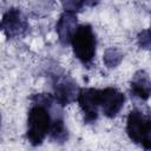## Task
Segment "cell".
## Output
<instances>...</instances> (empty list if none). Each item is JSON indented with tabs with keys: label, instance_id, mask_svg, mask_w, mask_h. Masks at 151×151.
Returning a JSON list of instances; mask_svg holds the SVG:
<instances>
[{
	"label": "cell",
	"instance_id": "6da1fadb",
	"mask_svg": "<svg viewBox=\"0 0 151 151\" xmlns=\"http://www.w3.org/2000/svg\"><path fill=\"white\" fill-rule=\"evenodd\" d=\"M31 106L27 112L26 138L33 146L40 145L50 136L54 123L64 118L60 106L50 93H37L31 96Z\"/></svg>",
	"mask_w": 151,
	"mask_h": 151
},
{
	"label": "cell",
	"instance_id": "7a4b0ae2",
	"mask_svg": "<svg viewBox=\"0 0 151 151\" xmlns=\"http://www.w3.org/2000/svg\"><path fill=\"white\" fill-rule=\"evenodd\" d=\"M74 57L86 67L92 65L96 57L97 38L90 24H81L72 35L71 44Z\"/></svg>",
	"mask_w": 151,
	"mask_h": 151
},
{
	"label": "cell",
	"instance_id": "3957f363",
	"mask_svg": "<svg viewBox=\"0 0 151 151\" xmlns=\"http://www.w3.org/2000/svg\"><path fill=\"white\" fill-rule=\"evenodd\" d=\"M126 133L132 143L145 151H151V117L138 109L129 112L126 118Z\"/></svg>",
	"mask_w": 151,
	"mask_h": 151
},
{
	"label": "cell",
	"instance_id": "277c9868",
	"mask_svg": "<svg viewBox=\"0 0 151 151\" xmlns=\"http://www.w3.org/2000/svg\"><path fill=\"white\" fill-rule=\"evenodd\" d=\"M53 97L60 106H66L77 100L79 90L77 83L65 73H51Z\"/></svg>",
	"mask_w": 151,
	"mask_h": 151
},
{
	"label": "cell",
	"instance_id": "5b68a950",
	"mask_svg": "<svg viewBox=\"0 0 151 151\" xmlns=\"http://www.w3.org/2000/svg\"><path fill=\"white\" fill-rule=\"evenodd\" d=\"M98 105L101 113L107 118L118 116L125 103V94L113 86L98 88Z\"/></svg>",
	"mask_w": 151,
	"mask_h": 151
},
{
	"label": "cell",
	"instance_id": "8992f818",
	"mask_svg": "<svg viewBox=\"0 0 151 151\" xmlns=\"http://www.w3.org/2000/svg\"><path fill=\"white\" fill-rule=\"evenodd\" d=\"M0 28L2 33L9 38H21L24 37L29 28L28 21L25 17V14L19 8H9L6 13H4Z\"/></svg>",
	"mask_w": 151,
	"mask_h": 151
},
{
	"label": "cell",
	"instance_id": "52a82bcc",
	"mask_svg": "<svg viewBox=\"0 0 151 151\" xmlns=\"http://www.w3.org/2000/svg\"><path fill=\"white\" fill-rule=\"evenodd\" d=\"M98 88L94 87H83L79 90L77 101L81 110L84 122L86 124H92L98 119L99 105H98Z\"/></svg>",
	"mask_w": 151,
	"mask_h": 151
},
{
	"label": "cell",
	"instance_id": "ba28073f",
	"mask_svg": "<svg viewBox=\"0 0 151 151\" xmlns=\"http://www.w3.org/2000/svg\"><path fill=\"white\" fill-rule=\"evenodd\" d=\"M78 26L79 25L77 20V13L64 9V12L60 14L55 24V32L58 34V38L61 45L67 46L71 44L72 35L74 34Z\"/></svg>",
	"mask_w": 151,
	"mask_h": 151
},
{
	"label": "cell",
	"instance_id": "9c48e42d",
	"mask_svg": "<svg viewBox=\"0 0 151 151\" xmlns=\"http://www.w3.org/2000/svg\"><path fill=\"white\" fill-rule=\"evenodd\" d=\"M130 92L131 96L144 101L151 97V78L145 71L139 70L132 76L130 81Z\"/></svg>",
	"mask_w": 151,
	"mask_h": 151
},
{
	"label": "cell",
	"instance_id": "30bf717a",
	"mask_svg": "<svg viewBox=\"0 0 151 151\" xmlns=\"http://www.w3.org/2000/svg\"><path fill=\"white\" fill-rule=\"evenodd\" d=\"M122 60H123V53L117 47H109L105 50L103 55V61L107 67L110 68L116 67L120 64Z\"/></svg>",
	"mask_w": 151,
	"mask_h": 151
},
{
	"label": "cell",
	"instance_id": "8fae6325",
	"mask_svg": "<svg viewBox=\"0 0 151 151\" xmlns=\"http://www.w3.org/2000/svg\"><path fill=\"white\" fill-rule=\"evenodd\" d=\"M137 42L140 48L151 50V27L143 29L137 35Z\"/></svg>",
	"mask_w": 151,
	"mask_h": 151
},
{
	"label": "cell",
	"instance_id": "7c38bea8",
	"mask_svg": "<svg viewBox=\"0 0 151 151\" xmlns=\"http://www.w3.org/2000/svg\"><path fill=\"white\" fill-rule=\"evenodd\" d=\"M97 2H92V1H66L63 2V7L66 11H72V12H80L83 11L84 7L86 6H94Z\"/></svg>",
	"mask_w": 151,
	"mask_h": 151
}]
</instances>
